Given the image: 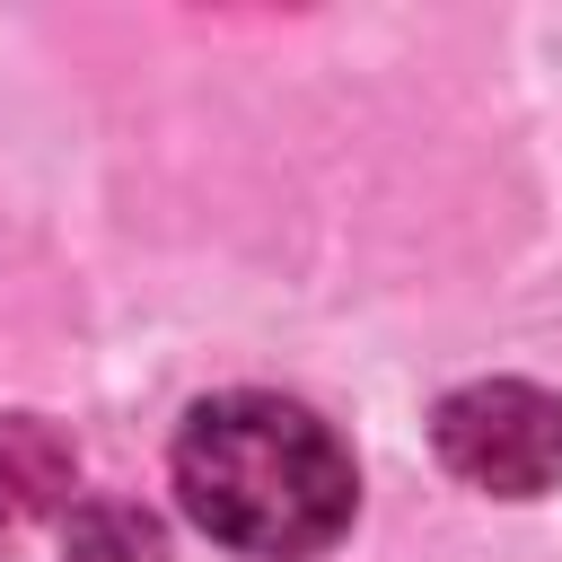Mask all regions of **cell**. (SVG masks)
I'll use <instances>...</instances> for the list:
<instances>
[{"label":"cell","mask_w":562,"mask_h":562,"mask_svg":"<svg viewBox=\"0 0 562 562\" xmlns=\"http://www.w3.org/2000/svg\"><path fill=\"white\" fill-rule=\"evenodd\" d=\"M176 492L211 544L255 553V562H307L360 509V474H351V448L334 439V422H316L307 404L263 395V386H237V395H211L184 413Z\"/></svg>","instance_id":"1"},{"label":"cell","mask_w":562,"mask_h":562,"mask_svg":"<svg viewBox=\"0 0 562 562\" xmlns=\"http://www.w3.org/2000/svg\"><path fill=\"white\" fill-rule=\"evenodd\" d=\"M430 439H439V465L474 492L536 501L562 483V395H544L527 378H474V386L439 395Z\"/></svg>","instance_id":"2"},{"label":"cell","mask_w":562,"mask_h":562,"mask_svg":"<svg viewBox=\"0 0 562 562\" xmlns=\"http://www.w3.org/2000/svg\"><path fill=\"white\" fill-rule=\"evenodd\" d=\"M70 553L79 562H158V527L140 509H88L70 527Z\"/></svg>","instance_id":"3"},{"label":"cell","mask_w":562,"mask_h":562,"mask_svg":"<svg viewBox=\"0 0 562 562\" xmlns=\"http://www.w3.org/2000/svg\"><path fill=\"white\" fill-rule=\"evenodd\" d=\"M9 527H18V501L0 492V553H9Z\"/></svg>","instance_id":"4"}]
</instances>
